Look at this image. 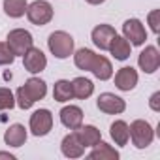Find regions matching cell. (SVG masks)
Here are the masks:
<instances>
[{
	"label": "cell",
	"mask_w": 160,
	"mask_h": 160,
	"mask_svg": "<svg viewBox=\"0 0 160 160\" xmlns=\"http://www.w3.org/2000/svg\"><path fill=\"white\" fill-rule=\"evenodd\" d=\"M73 62L79 70H89L92 72L100 81H108V79L113 75V66L111 62L102 57V55H96L94 51L91 49H79L75 55H73Z\"/></svg>",
	"instance_id": "6da1fadb"
},
{
	"label": "cell",
	"mask_w": 160,
	"mask_h": 160,
	"mask_svg": "<svg viewBox=\"0 0 160 160\" xmlns=\"http://www.w3.org/2000/svg\"><path fill=\"white\" fill-rule=\"evenodd\" d=\"M45 94H47L45 81H42V79H38V77H30L23 87L17 89V106L21 109H30Z\"/></svg>",
	"instance_id": "7a4b0ae2"
},
{
	"label": "cell",
	"mask_w": 160,
	"mask_h": 160,
	"mask_svg": "<svg viewBox=\"0 0 160 160\" xmlns=\"http://www.w3.org/2000/svg\"><path fill=\"white\" fill-rule=\"evenodd\" d=\"M47 45H49V51L57 58H68L73 53V38L64 30L51 32L49 40H47Z\"/></svg>",
	"instance_id": "3957f363"
},
{
	"label": "cell",
	"mask_w": 160,
	"mask_h": 160,
	"mask_svg": "<svg viewBox=\"0 0 160 160\" xmlns=\"http://www.w3.org/2000/svg\"><path fill=\"white\" fill-rule=\"evenodd\" d=\"M128 132H130V138H132V143L138 147V149H145L152 143V138H154V132H152V126L147 122V121H134L130 126H128Z\"/></svg>",
	"instance_id": "277c9868"
},
{
	"label": "cell",
	"mask_w": 160,
	"mask_h": 160,
	"mask_svg": "<svg viewBox=\"0 0 160 160\" xmlns=\"http://www.w3.org/2000/svg\"><path fill=\"white\" fill-rule=\"evenodd\" d=\"M27 17L32 25L43 27L53 19V6L45 0H36L30 6H27Z\"/></svg>",
	"instance_id": "5b68a950"
},
{
	"label": "cell",
	"mask_w": 160,
	"mask_h": 160,
	"mask_svg": "<svg viewBox=\"0 0 160 160\" xmlns=\"http://www.w3.org/2000/svg\"><path fill=\"white\" fill-rule=\"evenodd\" d=\"M8 47H10V51L13 53V55H25L30 47H32V43H34V40H32V34L28 32V30H25V28H15V30H12L10 34H8Z\"/></svg>",
	"instance_id": "8992f818"
},
{
	"label": "cell",
	"mask_w": 160,
	"mask_h": 160,
	"mask_svg": "<svg viewBox=\"0 0 160 160\" xmlns=\"http://www.w3.org/2000/svg\"><path fill=\"white\" fill-rule=\"evenodd\" d=\"M53 128V115L49 109H38L30 115V130L34 136H47Z\"/></svg>",
	"instance_id": "52a82bcc"
},
{
	"label": "cell",
	"mask_w": 160,
	"mask_h": 160,
	"mask_svg": "<svg viewBox=\"0 0 160 160\" xmlns=\"http://www.w3.org/2000/svg\"><path fill=\"white\" fill-rule=\"evenodd\" d=\"M122 34H124L126 40H130L132 45H143L145 40H147L145 27H143L141 21H138V19H128V21H124V25H122Z\"/></svg>",
	"instance_id": "ba28073f"
},
{
	"label": "cell",
	"mask_w": 160,
	"mask_h": 160,
	"mask_svg": "<svg viewBox=\"0 0 160 160\" xmlns=\"http://www.w3.org/2000/svg\"><path fill=\"white\" fill-rule=\"evenodd\" d=\"M23 64H25V70H27V72H30V73H38V72L45 70V66H47V58H45V55H43L42 49H38V47L32 45V47L23 55Z\"/></svg>",
	"instance_id": "9c48e42d"
},
{
	"label": "cell",
	"mask_w": 160,
	"mask_h": 160,
	"mask_svg": "<svg viewBox=\"0 0 160 160\" xmlns=\"http://www.w3.org/2000/svg\"><path fill=\"white\" fill-rule=\"evenodd\" d=\"M98 109L108 113V115H117V113H122L126 109V104L121 96H115L111 92H104L98 96V102H96Z\"/></svg>",
	"instance_id": "30bf717a"
},
{
	"label": "cell",
	"mask_w": 160,
	"mask_h": 160,
	"mask_svg": "<svg viewBox=\"0 0 160 160\" xmlns=\"http://www.w3.org/2000/svg\"><path fill=\"white\" fill-rule=\"evenodd\" d=\"M138 64H139V68H141L145 73H152V72H156L158 66H160V53L156 51V47H152V45L145 47V49L139 53Z\"/></svg>",
	"instance_id": "8fae6325"
},
{
	"label": "cell",
	"mask_w": 160,
	"mask_h": 160,
	"mask_svg": "<svg viewBox=\"0 0 160 160\" xmlns=\"http://www.w3.org/2000/svg\"><path fill=\"white\" fill-rule=\"evenodd\" d=\"M117 36L115 28L111 25H98L94 27L92 30V42L96 47H100L102 51H109V45H111V40Z\"/></svg>",
	"instance_id": "7c38bea8"
},
{
	"label": "cell",
	"mask_w": 160,
	"mask_h": 160,
	"mask_svg": "<svg viewBox=\"0 0 160 160\" xmlns=\"http://www.w3.org/2000/svg\"><path fill=\"white\" fill-rule=\"evenodd\" d=\"M115 85L121 91H132L138 85V72L132 66H124L115 73Z\"/></svg>",
	"instance_id": "4fadbf2b"
},
{
	"label": "cell",
	"mask_w": 160,
	"mask_h": 160,
	"mask_svg": "<svg viewBox=\"0 0 160 160\" xmlns=\"http://www.w3.org/2000/svg\"><path fill=\"white\" fill-rule=\"evenodd\" d=\"M60 122L70 128V130H75L83 124V111L79 109L77 106H66L60 109Z\"/></svg>",
	"instance_id": "5bb4252c"
},
{
	"label": "cell",
	"mask_w": 160,
	"mask_h": 160,
	"mask_svg": "<svg viewBox=\"0 0 160 160\" xmlns=\"http://www.w3.org/2000/svg\"><path fill=\"white\" fill-rule=\"evenodd\" d=\"M60 149H62V154L68 156V158H79V156L85 152V147H83L81 141H79V138L75 136V132H73V134H68V136L62 139Z\"/></svg>",
	"instance_id": "9a60e30c"
},
{
	"label": "cell",
	"mask_w": 160,
	"mask_h": 160,
	"mask_svg": "<svg viewBox=\"0 0 160 160\" xmlns=\"http://www.w3.org/2000/svg\"><path fill=\"white\" fill-rule=\"evenodd\" d=\"M75 136L79 138V141L83 143V147H94V145L102 139L100 130H98L96 126H91V124L75 128Z\"/></svg>",
	"instance_id": "2e32d148"
},
{
	"label": "cell",
	"mask_w": 160,
	"mask_h": 160,
	"mask_svg": "<svg viewBox=\"0 0 160 160\" xmlns=\"http://www.w3.org/2000/svg\"><path fill=\"white\" fill-rule=\"evenodd\" d=\"M4 141L10 147H21L27 141V130L23 124H12L6 132H4Z\"/></svg>",
	"instance_id": "e0dca14e"
},
{
	"label": "cell",
	"mask_w": 160,
	"mask_h": 160,
	"mask_svg": "<svg viewBox=\"0 0 160 160\" xmlns=\"http://www.w3.org/2000/svg\"><path fill=\"white\" fill-rule=\"evenodd\" d=\"M72 91H73V96L79 98V100H87L92 92H94V85L91 79L87 77H75L72 81Z\"/></svg>",
	"instance_id": "ac0fdd59"
},
{
	"label": "cell",
	"mask_w": 160,
	"mask_h": 160,
	"mask_svg": "<svg viewBox=\"0 0 160 160\" xmlns=\"http://www.w3.org/2000/svg\"><path fill=\"white\" fill-rule=\"evenodd\" d=\"M89 158H92V160H117V158H119V152H117L111 145H108V143H104V141L100 139V141L94 145V149L91 151Z\"/></svg>",
	"instance_id": "d6986e66"
},
{
	"label": "cell",
	"mask_w": 160,
	"mask_h": 160,
	"mask_svg": "<svg viewBox=\"0 0 160 160\" xmlns=\"http://www.w3.org/2000/svg\"><path fill=\"white\" fill-rule=\"evenodd\" d=\"M130 42L126 38H121V36H115L111 40V45H109V51L111 55L117 58V60H126L130 57Z\"/></svg>",
	"instance_id": "ffe728a7"
},
{
	"label": "cell",
	"mask_w": 160,
	"mask_h": 160,
	"mask_svg": "<svg viewBox=\"0 0 160 160\" xmlns=\"http://www.w3.org/2000/svg\"><path fill=\"white\" fill-rule=\"evenodd\" d=\"M111 132V138L117 145H126L128 143V138H130V132H128V124L124 121H115L109 128Z\"/></svg>",
	"instance_id": "44dd1931"
},
{
	"label": "cell",
	"mask_w": 160,
	"mask_h": 160,
	"mask_svg": "<svg viewBox=\"0 0 160 160\" xmlns=\"http://www.w3.org/2000/svg\"><path fill=\"white\" fill-rule=\"evenodd\" d=\"M53 98L57 102H68L73 98V91H72V83L66 81V79H58L55 83V89H53Z\"/></svg>",
	"instance_id": "7402d4cb"
},
{
	"label": "cell",
	"mask_w": 160,
	"mask_h": 160,
	"mask_svg": "<svg viewBox=\"0 0 160 160\" xmlns=\"http://www.w3.org/2000/svg\"><path fill=\"white\" fill-rule=\"evenodd\" d=\"M4 12L13 19L23 17L27 13V0H4Z\"/></svg>",
	"instance_id": "603a6c76"
},
{
	"label": "cell",
	"mask_w": 160,
	"mask_h": 160,
	"mask_svg": "<svg viewBox=\"0 0 160 160\" xmlns=\"http://www.w3.org/2000/svg\"><path fill=\"white\" fill-rule=\"evenodd\" d=\"M13 106H15L13 92H12L10 89L0 87V109H12Z\"/></svg>",
	"instance_id": "cb8c5ba5"
},
{
	"label": "cell",
	"mask_w": 160,
	"mask_h": 160,
	"mask_svg": "<svg viewBox=\"0 0 160 160\" xmlns=\"http://www.w3.org/2000/svg\"><path fill=\"white\" fill-rule=\"evenodd\" d=\"M13 58H15V55L10 51V47H8V43H4V42H0V66H6V64H12L13 62Z\"/></svg>",
	"instance_id": "d4e9b609"
},
{
	"label": "cell",
	"mask_w": 160,
	"mask_h": 160,
	"mask_svg": "<svg viewBox=\"0 0 160 160\" xmlns=\"http://www.w3.org/2000/svg\"><path fill=\"white\" fill-rule=\"evenodd\" d=\"M158 17H160V12L158 10H154V12H151L149 13V25H151V28H152V32L154 34H158V30H160V23H158Z\"/></svg>",
	"instance_id": "484cf974"
},
{
	"label": "cell",
	"mask_w": 160,
	"mask_h": 160,
	"mask_svg": "<svg viewBox=\"0 0 160 160\" xmlns=\"http://www.w3.org/2000/svg\"><path fill=\"white\" fill-rule=\"evenodd\" d=\"M151 109L152 111H160V92H154L151 96Z\"/></svg>",
	"instance_id": "4316f807"
},
{
	"label": "cell",
	"mask_w": 160,
	"mask_h": 160,
	"mask_svg": "<svg viewBox=\"0 0 160 160\" xmlns=\"http://www.w3.org/2000/svg\"><path fill=\"white\" fill-rule=\"evenodd\" d=\"M0 158H10V160H13L15 156H13V154H10V152H0Z\"/></svg>",
	"instance_id": "83f0119b"
},
{
	"label": "cell",
	"mask_w": 160,
	"mask_h": 160,
	"mask_svg": "<svg viewBox=\"0 0 160 160\" xmlns=\"http://www.w3.org/2000/svg\"><path fill=\"white\" fill-rule=\"evenodd\" d=\"M85 2H89V4H92V6H96V4H102L104 0H85Z\"/></svg>",
	"instance_id": "f1b7e54d"
}]
</instances>
